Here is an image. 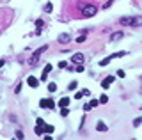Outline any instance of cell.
I'll return each mask as SVG.
<instances>
[{"label": "cell", "instance_id": "cell-29", "mask_svg": "<svg viewBox=\"0 0 142 140\" xmlns=\"http://www.w3.org/2000/svg\"><path fill=\"white\" fill-rule=\"evenodd\" d=\"M82 71H84V66L78 64V66H76V73H82Z\"/></svg>", "mask_w": 142, "mask_h": 140}, {"label": "cell", "instance_id": "cell-4", "mask_svg": "<svg viewBox=\"0 0 142 140\" xmlns=\"http://www.w3.org/2000/svg\"><path fill=\"white\" fill-rule=\"evenodd\" d=\"M46 48H48L46 44H45V46H41V48H37V50L32 53V60H30V64H36V62H37V58H39V55H43V53L46 52Z\"/></svg>", "mask_w": 142, "mask_h": 140}, {"label": "cell", "instance_id": "cell-19", "mask_svg": "<svg viewBox=\"0 0 142 140\" xmlns=\"http://www.w3.org/2000/svg\"><path fill=\"white\" fill-rule=\"evenodd\" d=\"M76 87H78V82H75V80H73V82H71V84L68 85V89H69V90H75Z\"/></svg>", "mask_w": 142, "mask_h": 140}, {"label": "cell", "instance_id": "cell-16", "mask_svg": "<svg viewBox=\"0 0 142 140\" xmlns=\"http://www.w3.org/2000/svg\"><path fill=\"white\" fill-rule=\"evenodd\" d=\"M60 115H62V117H68V115H69V110H68V106H62V108H60Z\"/></svg>", "mask_w": 142, "mask_h": 140}, {"label": "cell", "instance_id": "cell-18", "mask_svg": "<svg viewBox=\"0 0 142 140\" xmlns=\"http://www.w3.org/2000/svg\"><path fill=\"white\" fill-rule=\"evenodd\" d=\"M99 103H101V105L108 103V96H105V94H103V96H99Z\"/></svg>", "mask_w": 142, "mask_h": 140}, {"label": "cell", "instance_id": "cell-27", "mask_svg": "<svg viewBox=\"0 0 142 140\" xmlns=\"http://www.w3.org/2000/svg\"><path fill=\"white\" fill-rule=\"evenodd\" d=\"M117 76H119V78H124V76H126V73H124L123 69H119V71H117Z\"/></svg>", "mask_w": 142, "mask_h": 140}, {"label": "cell", "instance_id": "cell-15", "mask_svg": "<svg viewBox=\"0 0 142 140\" xmlns=\"http://www.w3.org/2000/svg\"><path fill=\"white\" fill-rule=\"evenodd\" d=\"M124 55H126V52H115V53H112V58H121Z\"/></svg>", "mask_w": 142, "mask_h": 140}, {"label": "cell", "instance_id": "cell-13", "mask_svg": "<svg viewBox=\"0 0 142 140\" xmlns=\"http://www.w3.org/2000/svg\"><path fill=\"white\" fill-rule=\"evenodd\" d=\"M69 101H71L69 98H62V99L59 101V106H60V108H62V106H68V105H69Z\"/></svg>", "mask_w": 142, "mask_h": 140}, {"label": "cell", "instance_id": "cell-23", "mask_svg": "<svg viewBox=\"0 0 142 140\" xmlns=\"http://www.w3.org/2000/svg\"><path fill=\"white\" fill-rule=\"evenodd\" d=\"M98 103H99V99H91V101H89V105H91V108H94V106H98Z\"/></svg>", "mask_w": 142, "mask_h": 140}, {"label": "cell", "instance_id": "cell-31", "mask_svg": "<svg viewBox=\"0 0 142 140\" xmlns=\"http://www.w3.org/2000/svg\"><path fill=\"white\" fill-rule=\"evenodd\" d=\"M16 138H23V131L18 130V131H16Z\"/></svg>", "mask_w": 142, "mask_h": 140}, {"label": "cell", "instance_id": "cell-34", "mask_svg": "<svg viewBox=\"0 0 142 140\" xmlns=\"http://www.w3.org/2000/svg\"><path fill=\"white\" fill-rule=\"evenodd\" d=\"M4 64H6V60H4V58H0V68H2Z\"/></svg>", "mask_w": 142, "mask_h": 140}, {"label": "cell", "instance_id": "cell-9", "mask_svg": "<svg viewBox=\"0 0 142 140\" xmlns=\"http://www.w3.org/2000/svg\"><path fill=\"white\" fill-rule=\"evenodd\" d=\"M27 84H29L32 89H36V87H37V84H39V80H37L36 76H29V78H27Z\"/></svg>", "mask_w": 142, "mask_h": 140}, {"label": "cell", "instance_id": "cell-30", "mask_svg": "<svg viewBox=\"0 0 142 140\" xmlns=\"http://www.w3.org/2000/svg\"><path fill=\"white\" fill-rule=\"evenodd\" d=\"M82 96H84V92H76L75 94V99H82Z\"/></svg>", "mask_w": 142, "mask_h": 140}, {"label": "cell", "instance_id": "cell-3", "mask_svg": "<svg viewBox=\"0 0 142 140\" xmlns=\"http://www.w3.org/2000/svg\"><path fill=\"white\" fill-rule=\"evenodd\" d=\"M39 106H41V108H50V110H53V108H55V101H53V99H50V98H43L41 101H39Z\"/></svg>", "mask_w": 142, "mask_h": 140}, {"label": "cell", "instance_id": "cell-21", "mask_svg": "<svg viewBox=\"0 0 142 140\" xmlns=\"http://www.w3.org/2000/svg\"><path fill=\"white\" fill-rule=\"evenodd\" d=\"M140 124H142V117H137L135 121H133V126H135V128H138Z\"/></svg>", "mask_w": 142, "mask_h": 140}, {"label": "cell", "instance_id": "cell-32", "mask_svg": "<svg viewBox=\"0 0 142 140\" xmlns=\"http://www.w3.org/2000/svg\"><path fill=\"white\" fill-rule=\"evenodd\" d=\"M36 122H37V124H41V126H45V121H43L41 117H37V121H36Z\"/></svg>", "mask_w": 142, "mask_h": 140}, {"label": "cell", "instance_id": "cell-6", "mask_svg": "<svg viewBox=\"0 0 142 140\" xmlns=\"http://www.w3.org/2000/svg\"><path fill=\"white\" fill-rule=\"evenodd\" d=\"M71 60L75 62V64H84V60H85V57H84V53H75L73 57H71Z\"/></svg>", "mask_w": 142, "mask_h": 140}, {"label": "cell", "instance_id": "cell-17", "mask_svg": "<svg viewBox=\"0 0 142 140\" xmlns=\"http://www.w3.org/2000/svg\"><path fill=\"white\" fill-rule=\"evenodd\" d=\"M53 130H55V128H53L52 124H45V133H53Z\"/></svg>", "mask_w": 142, "mask_h": 140}, {"label": "cell", "instance_id": "cell-26", "mask_svg": "<svg viewBox=\"0 0 142 140\" xmlns=\"http://www.w3.org/2000/svg\"><path fill=\"white\" fill-rule=\"evenodd\" d=\"M85 36H87V34H82V36L76 39V43H84V41H85Z\"/></svg>", "mask_w": 142, "mask_h": 140}, {"label": "cell", "instance_id": "cell-7", "mask_svg": "<svg viewBox=\"0 0 142 140\" xmlns=\"http://www.w3.org/2000/svg\"><path fill=\"white\" fill-rule=\"evenodd\" d=\"M123 37H124V34L121 32V30H119V32H114V34L110 36V43H117V41H121Z\"/></svg>", "mask_w": 142, "mask_h": 140}, {"label": "cell", "instance_id": "cell-22", "mask_svg": "<svg viewBox=\"0 0 142 140\" xmlns=\"http://www.w3.org/2000/svg\"><path fill=\"white\" fill-rule=\"evenodd\" d=\"M114 6V0H107V2L103 4V9H108V7H112Z\"/></svg>", "mask_w": 142, "mask_h": 140}, {"label": "cell", "instance_id": "cell-14", "mask_svg": "<svg viewBox=\"0 0 142 140\" xmlns=\"http://www.w3.org/2000/svg\"><path fill=\"white\" fill-rule=\"evenodd\" d=\"M110 60H114V58H112V55H110V57H107V58H103V60H99V66H101V68H105V66L110 62Z\"/></svg>", "mask_w": 142, "mask_h": 140}, {"label": "cell", "instance_id": "cell-24", "mask_svg": "<svg viewBox=\"0 0 142 140\" xmlns=\"http://www.w3.org/2000/svg\"><path fill=\"white\" fill-rule=\"evenodd\" d=\"M48 90H50V92H55V90H57V85H55V84H48Z\"/></svg>", "mask_w": 142, "mask_h": 140}, {"label": "cell", "instance_id": "cell-11", "mask_svg": "<svg viewBox=\"0 0 142 140\" xmlns=\"http://www.w3.org/2000/svg\"><path fill=\"white\" fill-rule=\"evenodd\" d=\"M36 27H37L36 34H41V28L45 27V22H43V20H37V22H36Z\"/></svg>", "mask_w": 142, "mask_h": 140}, {"label": "cell", "instance_id": "cell-10", "mask_svg": "<svg viewBox=\"0 0 142 140\" xmlns=\"http://www.w3.org/2000/svg\"><path fill=\"white\" fill-rule=\"evenodd\" d=\"M96 130H98V131H103V133H105V131H107L108 128H107V124H105L103 121H98V124H96Z\"/></svg>", "mask_w": 142, "mask_h": 140}, {"label": "cell", "instance_id": "cell-2", "mask_svg": "<svg viewBox=\"0 0 142 140\" xmlns=\"http://www.w3.org/2000/svg\"><path fill=\"white\" fill-rule=\"evenodd\" d=\"M82 14L85 18H92L94 14H98V7L96 6H84L82 7Z\"/></svg>", "mask_w": 142, "mask_h": 140}, {"label": "cell", "instance_id": "cell-5", "mask_svg": "<svg viewBox=\"0 0 142 140\" xmlns=\"http://www.w3.org/2000/svg\"><path fill=\"white\" fill-rule=\"evenodd\" d=\"M57 43H60V44H68V43H71V34H68V32H64V34H59V37H57Z\"/></svg>", "mask_w": 142, "mask_h": 140}, {"label": "cell", "instance_id": "cell-1", "mask_svg": "<svg viewBox=\"0 0 142 140\" xmlns=\"http://www.w3.org/2000/svg\"><path fill=\"white\" fill-rule=\"evenodd\" d=\"M119 25H123V27H142V16H123V18H119Z\"/></svg>", "mask_w": 142, "mask_h": 140}, {"label": "cell", "instance_id": "cell-25", "mask_svg": "<svg viewBox=\"0 0 142 140\" xmlns=\"http://www.w3.org/2000/svg\"><path fill=\"white\" fill-rule=\"evenodd\" d=\"M50 71H52V64H46V66H45V71H43V73H45V74H48Z\"/></svg>", "mask_w": 142, "mask_h": 140}, {"label": "cell", "instance_id": "cell-12", "mask_svg": "<svg viewBox=\"0 0 142 140\" xmlns=\"http://www.w3.org/2000/svg\"><path fill=\"white\" fill-rule=\"evenodd\" d=\"M34 131H36V135H39V136H41V135L45 133V126H41V124H37V126L34 128Z\"/></svg>", "mask_w": 142, "mask_h": 140}, {"label": "cell", "instance_id": "cell-33", "mask_svg": "<svg viewBox=\"0 0 142 140\" xmlns=\"http://www.w3.org/2000/svg\"><path fill=\"white\" fill-rule=\"evenodd\" d=\"M89 110H91V105H89V103H87V105H85V106H84V112H89Z\"/></svg>", "mask_w": 142, "mask_h": 140}, {"label": "cell", "instance_id": "cell-8", "mask_svg": "<svg viewBox=\"0 0 142 140\" xmlns=\"http://www.w3.org/2000/svg\"><path fill=\"white\" fill-rule=\"evenodd\" d=\"M112 84H114V76L110 74V76L103 78V82H101V87H103V89H108V87H110Z\"/></svg>", "mask_w": 142, "mask_h": 140}, {"label": "cell", "instance_id": "cell-20", "mask_svg": "<svg viewBox=\"0 0 142 140\" xmlns=\"http://www.w3.org/2000/svg\"><path fill=\"white\" fill-rule=\"evenodd\" d=\"M52 11H53V6H52L50 2H48V4H45V12H52Z\"/></svg>", "mask_w": 142, "mask_h": 140}, {"label": "cell", "instance_id": "cell-28", "mask_svg": "<svg viewBox=\"0 0 142 140\" xmlns=\"http://www.w3.org/2000/svg\"><path fill=\"white\" fill-rule=\"evenodd\" d=\"M59 68H60V69H64V68H68V62H64V60H62V62H59Z\"/></svg>", "mask_w": 142, "mask_h": 140}]
</instances>
